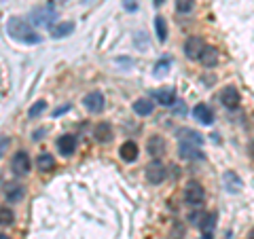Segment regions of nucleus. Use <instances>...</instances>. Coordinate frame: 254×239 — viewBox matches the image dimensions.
Listing matches in <instances>:
<instances>
[{
	"label": "nucleus",
	"instance_id": "obj_19",
	"mask_svg": "<svg viewBox=\"0 0 254 239\" xmlns=\"http://www.w3.org/2000/svg\"><path fill=\"white\" fill-rule=\"evenodd\" d=\"M199 61L203 63L205 68L216 66V61H218V51L214 49V47H205L203 53H201V58H199Z\"/></svg>",
	"mask_w": 254,
	"mask_h": 239
},
{
	"label": "nucleus",
	"instance_id": "obj_5",
	"mask_svg": "<svg viewBox=\"0 0 254 239\" xmlns=\"http://www.w3.org/2000/svg\"><path fill=\"white\" fill-rule=\"evenodd\" d=\"M83 104H85V108L89 110V113L100 115L102 110L106 108V100H104V95H102L100 91H91V93H87V95H85Z\"/></svg>",
	"mask_w": 254,
	"mask_h": 239
},
{
	"label": "nucleus",
	"instance_id": "obj_29",
	"mask_svg": "<svg viewBox=\"0 0 254 239\" xmlns=\"http://www.w3.org/2000/svg\"><path fill=\"white\" fill-rule=\"evenodd\" d=\"M165 68H168V61H163V63H157V70H159V72H165Z\"/></svg>",
	"mask_w": 254,
	"mask_h": 239
},
{
	"label": "nucleus",
	"instance_id": "obj_13",
	"mask_svg": "<svg viewBox=\"0 0 254 239\" xmlns=\"http://www.w3.org/2000/svg\"><path fill=\"white\" fill-rule=\"evenodd\" d=\"M155 100H157L161 106H174V104H176V91H174L172 87L159 89V91H155Z\"/></svg>",
	"mask_w": 254,
	"mask_h": 239
},
{
	"label": "nucleus",
	"instance_id": "obj_7",
	"mask_svg": "<svg viewBox=\"0 0 254 239\" xmlns=\"http://www.w3.org/2000/svg\"><path fill=\"white\" fill-rule=\"evenodd\" d=\"M203 49H205V43L201 41L199 36H189V38H187V43H185V53H187L189 60H199L201 53H203Z\"/></svg>",
	"mask_w": 254,
	"mask_h": 239
},
{
	"label": "nucleus",
	"instance_id": "obj_27",
	"mask_svg": "<svg viewBox=\"0 0 254 239\" xmlns=\"http://www.w3.org/2000/svg\"><path fill=\"white\" fill-rule=\"evenodd\" d=\"M45 108H47V104H45L43 100H41V102H36V104L28 110V117H30V119H36V117L41 115V113H45Z\"/></svg>",
	"mask_w": 254,
	"mask_h": 239
},
{
	"label": "nucleus",
	"instance_id": "obj_23",
	"mask_svg": "<svg viewBox=\"0 0 254 239\" xmlns=\"http://www.w3.org/2000/svg\"><path fill=\"white\" fill-rule=\"evenodd\" d=\"M180 155L185 159H203V153L199 148L190 146V144H180Z\"/></svg>",
	"mask_w": 254,
	"mask_h": 239
},
{
	"label": "nucleus",
	"instance_id": "obj_32",
	"mask_svg": "<svg viewBox=\"0 0 254 239\" xmlns=\"http://www.w3.org/2000/svg\"><path fill=\"white\" fill-rule=\"evenodd\" d=\"M155 4L159 6V4H163V0H155Z\"/></svg>",
	"mask_w": 254,
	"mask_h": 239
},
{
	"label": "nucleus",
	"instance_id": "obj_11",
	"mask_svg": "<svg viewBox=\"0 0 254 239\" xmlns=\"http://www.w3.org/2000/svg\"><path fill=\"white\" fill-rule=\"evenodd\" d=\"M146 150H148V155H153L155 159H159L165 153V140L161 138V135H150L148 144H146Z\"/></svg>",
	"mask_w": 254,
	"mask_h": 239
},
{
	"label": "nucleus",
	"instance_id": "obj_2",
	"mask_svg": "<svg viewBox=\"0 0 254 239\" xmlns=\"http://www.w3.org/2000/svg\"><path fill=\"white\" fill-rule=\"evenodd\" d=\"M30 19H32V23H34V26L53 28V21L58 19V11H55L51 4H47V6H38V9L32 11Z\"/></svg>",
	"mask_w": 254,
	"mask_h": 239
},
{
	"label": "nucleus",
	"instance_id": "obj_26",
	"mask_svg": "<svg viewBox=\"0 0 254 239\" xmlns=\"http://www.w3.org/2000/svg\"><path fill=\"white\" fill-rule=\"evenodd\" d=\"M195 6V0H176V11L178 13H190Z\"/></svg>",
	"mask_w": 254,
	"mask_h": 239
},
{
	"label": "nucleus",
	"instance_id": "obj_34",
	"mask_svg": "<svg viewBox=\"0 0 254 239\" xmlns=\"http://www.w3.org/2000/svg\"><path fill=\"white\" fill-rule=\"evenodd\" d=\"M201 239H212V235H203V237H201Z\"/></svg>",
	"mask_w": 254,
	"mask_h": 239
},
{
	"label": "nucleus",
	"instance_id": "obj_3",
	"mask_svg": "<svg viewBox=\"0 0 254 239\" xmlns=\"http://www.w3.org/2000/svg\"><path fill=\"white\" fill-rule=\"evenodd\" d=\"M185 201L189 205H201L205 201V190L199 182H189L185 188Z\"/></svg>",
	"mask_w": 254,
	"mask_h": 239
},
{
	"label": "nucleus",
	"instance_id": "obj_16",
	"mask_svg": "<svg viewBox=\"0 0 254 239\" xmlns=\"http://www.w3.org/2000/svg\"><path fill=\"white\" fill-rule=\"evenodd\" d=\"M178 138H180V144H190V146H199L201 142H203V138L197 131H193V129H180L178 131Z\"/></svg>",
	"mask_w": 254,
	"mask_h": 239
},
{
	"label": "nucleus",
	"instance_id": "obj_10",
	"mask_svg": "<svg viewBox=\"0 0 254 239\" xmlns=\"http://www.w3.org/2000/svg\"><path fill=\"white\" fill-rule=\"evenodd\" d=\"M93 135L100 144H106V142L113 140V127H110V123H106V121H100L98 125H95Z\"/></svg>",
	"mask_w": 254,
	"mask_h": 239
},
{
	"label": "nucleus",
	"instance_id": "obj_6",
	"mask_svg": "<svg viewBox=\"0 0 254 239\" xmlns=\"http://www.w3.org/2000/svg\"><path fill=\"white\" fill-rule=\"evenodd\" d=\"M11 167H13V172L17 174V176H26V174L30 172V167H32L30 155L26 153V150H19V153H15L13 155V161H11Z\"/></svg>",
	"mask_w": 254,
	"mask_h": 239
},
{
	"label": "nucleus",
	"instance_id": "obj_15",
	"mask_svg": "<svg viewBox=\"0 0 254 239\" xmlns=\"http://www.w3.org/2000/svg\"><path fill=\"white\" fill-rule=\"evenodd\" d=\"M193 115H195L197 121L203 123V125H210V123L214 121V115H212V110H210L208 104H197V106L193 108Z\"/></svg>",
	"mask_w": 254,
	"mask_h": 239
},
{
	"label": "nucleus",
	"instance_id": "obj_28",
	"mask_svg": "<svg viewBox=\"0 0 254 239\" xmlns=\"http://www.w3.org/2000/svg\"><path fill=\"white\" fill-rule=\"evenodd\" d=\"M9 144H11L9 138H0V157H2L6 150H9Z\"/></svg>",
	"mask_w": 254,
	"mask_h": 239
},
{
	"label": "nucleus",
	"instance_id": "obj_22",
	"mask_svg": "<svg viewBox=\"0 0 254 239\" xmlns=\"http://www.w3.org/2000/svg\"><path fill=\"white\" fill-rule=\"evenodd\" d=\"M4 195H6V199H9V201L15 203V201H19V199L26 195V188H23L21 184H11L9 188H6V193H4Z\"/></svg>",
	"mask_w": 254,
	"mask_h": 239
},
{
	"label": "nucleus",
	"instance_id": "obj_24",
	"mask_svg": "<svg viewBox=\"0 0 254 239\" xmlns=\"http://www.w3.org/2000/svg\"><path fill=\"white\" fill-rule=\"evenodd\" d=\"M155 32H157L159 43L168 41V26H165V19L163 17H155Z\"/></svg>",
	"mask_w": 254,
	"mask_h": 239
},
{
	"label": "nucleus",
	"instance_id": "obj_8",
	"mask_svg": "<svg viewBox=\"0 0 254 239\" xmlns=\"http://www.w3.org/2000/svg\"><path fill=\"white\" fill-rule=\"evenodd\" d=\"M240 91L235 89V87H225V89L220 91V102L222 106L229 108V110H235L237 106H240Z\"/></svg>",
	"mask_w": 254,
	"mask_h": 239
},
{
	"label": "nucleus",
	"instance_id": "obj_9",
	"mask_svg": "<svg viewBox=\"0 0 254 239\" xmlns=\"http://www.w3.org/2000/svg\"><path fill=\"white\" fill-rule=\"evenodd\" d=\"M58 150H60V155L70 157L76 150V138H74V135H70V133L62 135V138L58 140Z\"/></svg>",
	"mask_w": 254,
	"mask_h": 239
},
{
	"label": "nucleus",
	"instance_id": "obj_21",
	"mask_svg": "<svg viewBox=\"0 0 254 239\" xmlns=\"http://www.w3.org/2000/svg\"><path fill=\"white\" fill-rule=\"evenodd\" d=\"M36 167L41 172H51L53 167H55V159H53V155H49V153H41L38 155V159H36Z\"/></svg>",
	"mask_w": 254,
	"mask_h": 239
},
{
	"label": "nucleus",
	"instance_id": "obj_30",
	"mask_svg": "<svg viewBox=\"0 0 254 239\" xmlns=\"http://www.w3.org/2000/svg\"><path fill=\"white\" fill-rule=\"evenodd\" d=\"M250 157L254 159V142H252V144H250Z\"/></svg>",
	"mask_w": 254,
	"mask_h": 239
},
{
	"label": "nucleus",
	"instance_id": "obj_1",
	"mask_svg": "<svg viewBox=\"0 0 254 239\" xmlns=\"http://www.w3.org/2000/svg\"><path fill=\"white\" fill-rule=\"evenodd\" d=\"M6 30H9V36H13L15 41H19V43H28V45L41 43V36L34 32L32 23L21 17H11L9 23H6Z\"/></svg>",
	"mask_w": 254,
	"mask_h": 239
},
{
	"label": "nucleus",
	"instance_id": "obj_14",
	"mask_svg": "<svg viewBox=\"0 0 254 239\" xmlns=\"http://www.w3.org/2000/svg\"><path fill=\"white\" fill-rule=\"evenodd\" d=\"M216 220H218V216H216L214 212L203 214L201 222L197 225V227H199V231H201V235H212V233H214V229H216Z\"/></svg>",
	"mask_w": 254,
	"mask_h": 239
},
{
	"label": "nucleus",
	"instance_id": "obj_18",
	"mask_svg": "<svg viewBox=\"0 0 254 239\" xmlns=\"http://www.w3.org/2000/svg\"><path fill=\"white\" fill-rule=\"evenodd\" d=\"M74 32V23L72 21H60L58 26L51 28V36L53 38H64V36H70Z\"/></svg>",
	"mask_w": 254,
	"mask_h": 239
},
{
	"label": "nucleus",
	"instance_id": "obj_4",
	"mask_svg": "<svg viewBox=\"0 0 254 239\" xmlns=\"http://www.w3.org/2000/svg\"><path fill=\"white\" fill-rule=\"evenodd\" d=\"M146 180L150 182V184H161V182L165 180V165L159 161V159H153L148 165H146Z\"/></svg>",
	"mask_w": 254,
	"mask_h": 239
},
{
	"label": "nucleus",
	"instance_id": "obj_25",
	"mask_svg": "<svg viewBox=\"0 0 254 239\" xmlns=\"http://www.w3.org/2000/svg\"><path fill=\"white\" fill-rule=\"evenodd\" d=\"M13 220H15L13 210L6 208V205H0V227H9Z\"/></svg>",
	"mask_w": 254,
	"mask_h": 239
},
{
	"label": "nucleus",
	"instance_id": "obj_12",
	"mask_svg": "<svg viewBox=\"0 0 254 239\" xmlns=\"http://www.w3.org/2000/svg\"><path fill=\"white\" fill-rule=\"evenodd\" d=\"M119 155H121V159L125 163H133L138 159V155H140L138 144H136V142H125V144L119 148Z\"/></svg>",
	"mask_w": 254,
	"mask_h": 239
},
{
	"label": "nucleus",
	"instance_id": "obj_31",
	"mask_svg": "<svg viewBox=\"0 0 254 239\" xmlns=\"http://www.w3.org/2000/svg\"><path fill=\"white\" fill-rule=\"evenodd\" d=\"M248 239H254V227H252V231L248 233Z\"/></svg>",
	"mask_w": 254,
	"mask_h": 239
},
{
	"label": "nucleus",
	"instance_id": "obj_33",
	"mask_svg": "<svg viewBox=\"0 0 254 239\" xmlns=\"http://www.w3.org/2000/svg\"><path fill=\"white\" fill-rule=\"evenodd\" d=\"M0 239H9V237H6L4 233H0Z\"/></svg>",
	"mask_w": 254,
	"mask_h": 239
},
{
	"label": "nucleus",
	"instance_id": "obj_20",
	"mask_svg": "<svg viewBox=\"0 0 254 239\" xmlns=\"http://www.w3.org/2000/svg\"><path fill=\"white\" fill-rule=\"evenodd\" d=\"M222 180H225V184H227V190H231V193H240L242 180H240V176H237L235 172H227Z\"/></svg>",
	"mask_w": 254,
	"mask_h": 239
},
{
	"label": "nucleus",
	"instance_id": "obj_17",
	"mask_svg": "<svg viewBox=\"0 0 254 239\" xmlns=\"http://www.w3.org/2000/svg\"><path fill=\"white\" fill-rule=\"evenodd\" d=\"M153 110H155V104L148 98H140V100L133 102V113L140 115V117H148Z\"/></svg>",
	"mask_w": 254,
	"mask_h": 239
}]
</instances>
